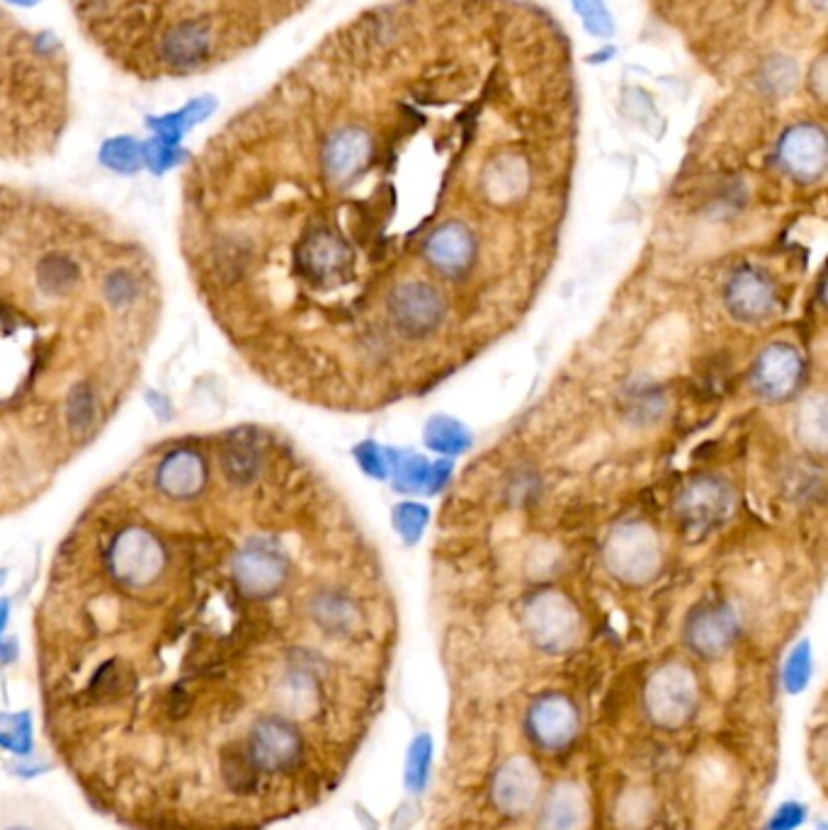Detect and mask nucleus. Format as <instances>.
I'll use <instances>...</instances> for the list:
<instances>
[{"label":"nucleus","mask_w":828,"mask_h":830,"mask_svg":"<svg viewBox=\"0 0 828 830\" xmlns=\"http://www.w3.org/2000/svg\"><path fill=\"white\" fill-rule=\"evenodd\" d=\"M309 0H66L80 37L137 84H178L249 57Z\"/></svg>","instance_id":"obj_1"},{"label":"nucleus","mask_w":828,"mask_h":830,"mask_svg":"<svg viewBox=\"0 0 828 830\" xmlns=\"http://www.w3.org/2000/svg\"><path fill=\"white\" fill-rule=\"evenodd\" d=\"M74 110V64L61 37L0 3V158L51 152Z\"/></svg>","instance_id":"obj_2"},{"label":"nucleus","mask_w":828,"mask_h":830,"mask_svg":"<svg viewBox=\"0 0 828 830\" xmlns=\"http://www.w3.org/2000/svg\"><path fill=\"white\" fill-rule=\"evenodd\" d=\"M525 632L545 653L572 651L583 634L581 612L562 590H539L523 605Z\"/></svg>","instance_id":"obj_3"},{"label":"nucleus","mask_w":828,"mask_h":830,"mask_svg":"<svg viewBox=\"0 0 828 830\" xmlns=\"http://www.w3.org/2000/svg\"><path fill=\"white\" fill-rule=\"evenodd\" d=\"M603 562L610 574L624 585L649 583L661 568V541L656 529L642 520L617 525L605 541Z\"/></svg>","instance_id":"obj_4"},{"label":"nucleus","mask_w":828,"mask_h":830,"mask_svg":"<svg viewBox=\"0 0 828 830\" xmlns=\"http://www.w3.org/2000/svg\"><path fill=\"white\" fill-rule=\"evenodd\" d=\"M387 311L391 323L397 325V331L401 335L420 340L440 329L447 316V302L445 294L436 284L423 280H409L397 284V287L389 292Z\"/></svg>","instance_id":"obj_5"},{"label":"nucleus","mask_w":828,"mask_h":830,"mask_svg":"<svg viewBox=\"0 0 828 830\" xmlns=\"http://www.w3.org/2000/svg\"><path fill=\"white\" fill-rule=\"evenodd\" d=\"M698 683L683 663H666L646 685V712L663 729H678L695 714Z\"/></svg>","instance_id":"obj_6"},{"label":"nucleus","mask_w":828,"mask_h":830,"mask_svg":"<svg viewBox=\"0 0 828 830\" xmlns=\"http://www.w3.org/2000/svg\"><path fill=\"white\" fill-rule=\"evenodd\" d=\"M166 566V551L160 541L146 529L131 527L121 533L110 549V570L115 578L131 590L154 585Z\"/></svg>","instance_id":"obj_7"},{"label":"nucleus","mask_w":828,"mask_h":830,"mask_svg":"<svg viewBox=\"0 0 828 830\" xmlns=\"http://www.w3.org/2000/svg\"><path fill=\"white\" fill-rule=\"evenodd\" d=\"M675 510L690 537H704L722 525L734 510V491L717 476H700V479H692L678 496Z\"/></svg>","instance_id":"obj_8"},{"label":"nucleus","mask_w":828,"mask_h":830,"mask_svg":"<svg viewBox=\"0 0 828 830\" xmlns=\"http://www.w3.org/2000/svg\"><path fill=\"white\" fill-rule=\"evenodd\" d=\"M805 379V360L790 343H772L760 350L751 367V387L768 403H782L795 397Z\"/></svg>","instance_id":"obj_9"},{"label":"nucleus","mask_w":828,"mask_h":830,"mask_svg":"<svg viewBox=\"0 0 828 830\" xmlns=\"http://www.w3.org/2000/svg\"><path fill=\"white\" fill-rule=\"evenodd\" d=\"M290 564L277 547L267 541H253L251 547L241 549L234 559V580L236 588L253 597V600H265L282 590L288 583Z\"/></svg>","instance_id":"obj_10"},{"label":"nucleus","mask_w":828,"mask_h":830,"mask_svg":"<svg viewBox=\"0 0 828 830\" xmlns=\"http://www.w3.org/2000/svg\"><path fill=\"white\" fill-rule=\"evenodd\" d=\"M724 304L731 319H737L739 323H763L776 316L780 294L768 272L746 265L729 277L724 287Z\"/></svg>","instance_id":"obj_11"},{"label":"nucleus","mask_w":828,"mask_h":830,"mask_svg":"<svg viewBox=\"0 0 828 830\" xmlns=\"http://www.w3.org/2000/svg\"><path fill=\"white\" fill-rule=\"evenodd\" d=\"M739 617L731 605L708 600L692 607L685 622V644L702 658H719L734 646Z\"/></svg>","instance_id":"obj_12"},{"label":"nucleus","mask_w":828,"mask_h":830,"mask_svg":"<svg viewBox=\"0 0 828 830\" xmlns=\"http://www.w3.org/2000/svg\"><path fill=\"white\" fill-rule=\"evenodd\" d=\"M372 136L362 127H338L321 141V170L333 185H348L368 168Z\"/></svg>","instance_id":"obj_13"},{"label":"nucleus","mask_w":828,"mask_h":830,"mask_svg":"<svg viewBox=\"0 0 828 830\" xmlns=\"http://www.w3.org/2000/svg\"><path fill=\"white\" fill-rule=\"evenodd\" d=\"M296 261H300L302 275L321 287L341 284L352 272V251L345 238L331 228H316L314 234H309L302 241Z\"/></svg>","instance_id":"obj_14"},{"label":"nucleus","mask_w":828,"mask_h":830,"mask_svg":"<svg viewBox=\"0 0 828 830\" xmlns=\"http://www.w3.org/2000/svg\"><path fill=\"white\" fill-rule=\"evenodd\" d=\"M782 168L799 183L819 180L828 166V141L821 127L797 125L787 129L778 146Z\"/></svg>","instance_id":"obj_15"},{"label":"nucleus","mask_w":828,"mask_h":830,"mask_svg":"<svg viewBox=\"0 0 828 830\" xmlns=\"http://www.w3.org/2000/svg\"><path fill=\"white\" fill-rule=\"evenodd\" d=\"M426 261L442 277H461L477 261V236L461 222H445L426 238Z\"/></svg>","instance_id":"obj_16"},{"label":"nucleus","mask_w":828,"mask_h":830,"mask_svg":"<svg viewBox=\"0 0 828 830\" xmlns=\"http://www.w3.org/2000/svg\"><path fill=\"white\" fill-rule=\"evenodd\" d=\"M527 726L542 748L556 751V748H564L576 739L578 712L568 697L545 695L529 706Z\"/></svg>","instance_id":"obj_17"},{"label":"nucleus","mask_w":828,"mask_h":830,"mask_svg":"<svg viewBox=\"0 0 828 830\" xmlns=\"http://www.w3.org/2000/svg\"><path fill=\"white\" fill-rule=\"evenodd\" d=\"M539 789L535 765L527 758H510L498 768L494 778V801L508 816H520L533 809Z\"/></svg>","instance_id":"obj_18"},{"label":"nucleus","mask_w":828,"mask_h":830,"mask_svg":"<svg viewBox=\"0 0 828 830\" xmlns=\"http://www.w3.org/2000/svg\"><path fill=\"white\" fill-rule=\"evenodd\" d=\"M158 488L171 498H193L202 491L207 481L205 461L197 452H173L160 461L158 467Z\"/></svg>","instance_id":"obj_19"},{"label":"nucleus","mask_w":828,"mask_h":830,"mask_svg":"<svg viewBox=\"0 0 828 830\" xmlns=\"http://www.w3.org/2000/svg\"><path fill=\"white\" fill-rule=\"evenodd\" d=\"M309 615L316 627L329 636H350L360 629V607L341 593H321L309 605Z\"/></svg>","instance_id":"obj_20"},{"label":"nucleus","mask_w":828,"mask_h":830,"mask_svg":"<svg viewBox=\"0 0 828 830\" xmlns=\"http://www.w3.org/2000/svg\"><path fill=\"white\" fill-rule=\"evenodd\" d=\"M588 807L574 784H559L539 813L537 830H583Z\"/></svg>","instance_id":"obj_21"},{"label":"nucleus","mask_w":828,"mask_h":830,"mask_svg":"<svg viewBox=\"0 0 828 830\" xmlns=\"http://www.w3.org/2000/svg\"><path fill=\"white\" fill-rule=\"evenodd\" d=\"M389 457V476L393 481V488L401 494H430L432 488V461L423 455L409 452H393L387 449Z\"/></svg>","instance_id":"obj_22"},{"label":"nucleus","mask_w":828,"mask_h":830,"mask_svg":"<svg viewBox=\"0 0 828 830\" xmlns=\"http://www.w3.org/2000/svg\"><path fill=\"white\" fill-rule=\"evenodd\" d=\"M527 187V168L520 158L504 156L486 173V193L494 202H510Z\"/></svg>","instance_id":"obj_23"},{"label":"nucleus","mask_w":828,"mask_h":830,"mask_svg":"<svg viewBox=\"0 0 828 830\" xmlns=\"http://www.w3.org/2000/svg\"><path fill=\"white\" fill-rule=\"evenodd\" d=\"M426 445L432 452L455 457L467 452L471 447V432L465 423H459L457 418L450 416H436L428 420L426 426Z\"/></svg>","instance_id":"obj_24"},{"label":"nucleus","mask_w":828,"mask_h":830,"mask_svg":"<svg viewBox=\"0 0 828 830\" xmlns=\"http://www.w3.org/2000/svg\"><path fill=\"white\" fill-rule=\"evenodd\" d=\"M826 413H828L826 399L821 397V393L805 401L797 413V438L814 455L826 452V432H828Z\"/></svg>","instance_id":"obj_25"},{"label":"nucleus","mask_w":828,"mask_h":830,"mask_svg":"<svg viewBox=\"0 0 828 830\" xmlns=\"http://www.w3.org/2000/svg\"><path fill=\"white\" fill-rule=\"evenodd\" d=\"M430 765H432V739L428 733H420L413 739L409 755H406V787L409 792L420 794L428 784L430 778Z\"/></svg>","instance_id":"obj_26"},{"label":"nucleus","mask_w":828,"mask_h":830,"mask_svg":"<svg viewBox=\"0 0 828 830\" xmlns=\"http://www.w3.org/2000/svg\"><path fill=\"white\" fill-rule=\"evenodd\" d=\"M37 277H39V287L47 290L49 294H61L76 284L78 267L74 261H69V257L51 255L47 257V261H42V265H39Z\"/></svg>","instance_id":"obj_27"},{"label":"nucleus","mask_w":828,"mask_h":830,"mask_svg":"<svg viewBox=\"0 0 828 830\" xmlns=\"http://www.w3.org/2000/svg\"><path fill=\"white\" fill-rule=\"evenodd\" d=\"M428 520H430V510L426 506H420V502H399L391 515L393 529H397L399 537L406 544H416L420 537H423Z\"/></svg>","instance_id":"obj_28"},{"label":"nucleus","mask_w":828,"mask_h":830,"mask_svg":"<svg viewBox=\"0 0 828 830\" xmlns=\"http://www.w3.org/2000/svg\"><path fill=\"white\" fill-rule=\"evenodd\" d=\"M811 644L809 642H799L790 656L785 661V671H782V685L790 695H799L811 680Z\"/></svg>","instance_id":"obj_29"},{"label":"nucleus","mask_w":828,"mask_h":830,"mask_svg":"<svg viewBox=\"0 0 828 830\" xmlns=\"http://www.w3.org/2000/svg\"><path fill=\"white\" fill-rule=\"evenodd\" d=\"M572 3L583 20V27H586L593 37L605 39L615 32V25L610 20L605 0H572Z\"/></svg>","instance_id":"obj_30"},{"label":"nucleus","mask_w":828,"mask_h":830,"mask_svg":"<svg viewBox=\"0 0 828 830\" xmlns=\"http://www.w3.org/2000/svg\"><path fill=\"white\" fill-rule=\"evenodd\" d=\"M66 413H69V426L74 432H86L90 428V423L95 420V399H92V391L86 384H78L71 391Z\"/></svg>","instance_id":"obj_31"},{"label":"nucleus","mask_w":828,"mask_h":830,"mask_svg":"<svg viewBox=\"0 0 828 830\" xmlns=\"http://www.w3.org/2000/svg\"><path fill=\"white\" fill-rule=\"evenodd\" d=\"M226 471L231 479H238V481H246L253 476L255 471V465H257V455L251 442L241 440V442H234L228 449H226Z\"/></svg>","instance_id":"obj_32"},{"label":"nucleus","mask_w":828,"mask_h":830,"mask_svg":"<svg viewBox=\"0 0 828 830\" xmlns=\"http://www.w3.org/2000/svg\"><path fill=\"white\" fill-rule=\"evenodd\" d=\"M355 459L360 469L372 476V479H389V457L387 449L377 442H362L355 447Z\"/></svg>","instance_id":"obj_33"},{"label":"nucleus","mask_w":828,"mask_h":830,"mask_svg":"<svg viewBox=\"0 0 828 830\" xmlns=\"http://www.w3.org/2000/svg\"><path fill=\"white\" fill-rule=\"evenodd\" d=\"M103 160L119 173H131L139 168V152L129 141H115L105 148Z\"/></svg>","instance_id":"obj_34"},{"label":"nucleus","mask_w":828,"mask_h":830,"mask_svg":"<svg viewBox=\"0 0 828 830\" xmlns=\"http://www.w3.org/2000/svg\"><path fill=\"white\" fill-rule=\"evenodd\" d=\"M807 819V809L799 801H785L770 816L766 830H797Z\"/></svg>","instance_id":"obj_35"},{"label":"nucleus","mask_w":828,"mask_h":830,"mask_svg":"<svg viewBox=\"0 0 828 830\" xmlns=\"http://www.w3.org/2000/svg\"><path fill=\"white\" fill-rule=\"evenodd\" d=\"M105 294L113 304H129L134 294H137V282L129 277L127 272H115V275L105 282Z\"/></svg>","instance_id":"obj_36"},{"label":"nucleus","mask_w":828,"mask_h":830,"mask_svg":"<svg viewBox=\"0 0 828 830\" xmlns=\"http://www.w3.org/2000/svg\"><path fill=\"white\" fill-rule=\"evenodd\" d=\"M148 403H152L154 411L160 413L163 418H171V406H168L166 397H160V393H148Z\"/></svg>","instance_id":"obj_37"},{"label":"nucleus","mask_w":828,"mask_h":830,"mask_svg":"<svg viewBox=\"0 0 828 830\" xmlns=\"http://www.w3.org/2000/svg\"><path fill=\"white\" fill-rule=\"evenodd\" d=\"M8 617H10V603L0 600V634H3V629H6Z\"/></svg>","instance_id":"obj_38"}]
</instances>
